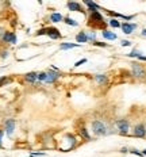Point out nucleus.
<instances>
[{"mask_svg": "<svg viewBox=\"0 0 146 157\" xmlns=\"http://www.w3.org/2000/svg\"><path fill=\"white\" fill-rule=\"evenodd\" d=\"M30 157H37V156H34V154H32V153H31V154H30Z\"/></svg>", "mask_w": 146, "mask_h": 157, "instance_id": "obj_36", "label": "nucleus"}, {"mask_svg": "<svg viewBox=\"0 0 146 157\" xmlns=\"http://www.w3.org/2000/svg\"><path fill=\"white\" fill-rule=\"evenodd\" d=\"M64 23L68 24V26H72V27L78 26V22L75 20V19H72V18H69V16H64Z\"/></svg>", "mask_w": 146, "mask_h": 157, "instance_id": "obj_19", "label": "nucleus"}, {"mask_svg": "<svg viewBox=\"0 0 146 157\" xmlns=\"http://www.w3.org/2000/svg\"><path fill=\"white\" fill-rule=\"evenodd\" d=\"M91 129H92V133L97 137H102V135H105L108 133V129L105 126L104 122L99 121V119H95L93 122L91 123Z\"/></svg>", "mask_w": 146, "mask_h": 157, "instance_id": "obj_1", "label": "nucleus"}, {"mask_svg": "<svg viewBox=\"0 0 146 157\" xmlns=\"http://www.w3.org/2000/svg\"><path fill=\"white\" fill-rule=\"evenodd\" d=\"M4 130H5L8 137L12 135L14 130H15V121H14V119H7V121H5V129Z\"/></svg>", "mask_w": 146, "mask_h": 157, "instance_id": "obj_11", "label": "nucleus"}, {"mask_svg": "<svg viewBox=\"0 0 146 157\" xmlns=\"http://www.w3.org/2000/svg\"><path fill=\"white\" fill-rule=\"evenodd\" d=\"M130 153H131V154H134V156H138V157H143L142 152L137 150V149H130Z\"/></svg>", "mask_w": 146, "mask_h": 157, "instance_id": "obj_26", "label": "nucleus"}, {"mask_svg": "<svg viewBox=\"0 0 146 157\" xmlns=\"http://www.w3.org/2000/svg\"><path fill=\"white\" fill-rule=\"evenodd\" d=\"M93 46H99V48H107V43H104V42H99V41H95L93 43H92Z\"/></svg>", "mask_w": 146, "mask_h": 157, "instance_id": "obj_27", "label": "nucleus"}, {"mask_svg": "<svg viewBox=\"0 0 146 157\" xmlns=\"http://www.w3.org/2000/svg\"><path fill=\"white\" fill-rule=\"evenodd\" d=\"M76 41L78 42V45H80V43H87V42H89L85 31H80V32H78V34L76 35Z\"/></svg>", "mask_w": 146, "mask_h": 157, "instance_id": "obj_14", "label": "nucleus"}, {"mask_svg": "<svg viewBox=\"0 0 146 157\" xmlns=\"http://www.w3.org/2000/svg\"><path fill=\"white\" fill-rule=\"evenodd\" d=\"M7 56H8V51H3V53H2V57H3V58H5Z\"/></svg>", "mask_w": 146, "mask_h": 157, "instance_id": "obj_33", "label": "nucleus"}, {"mask_svg": "<svg viewBox=\"0 0 146 157\" xmlns=\"http://www.w3.org/2000/svg\"><path fill=\"white\" fill-rule=\"evenodd\" d=\"M47 37L51 39H59L61 38V32L56 27H47Z\"/></svg>", "mask_w": 146, "mask_h": 157, "instance_id": "obj_10", "label": "nucleus"}, {"mask_svg": "<svg viewBox=\"0 0 146 157\" xmlns=\"http://www.w3.org/2000/svg\"><path fill=\"white\" fill-rule=\"evenodd\" d=\"M92 22H97L100 24V27H104V19H103V15L99 12V11H91L89 12V23Z\"/></svg>", "mask_w": 146, "mask_h": 157, "instance_id": "obj_4", "label": "nucleus"}, {"mask_svg": "<svg viewBox=\"0 0 146 157\" xmlns=\"http://www.w3.org/2000/svg\"><path fill=\"white\" fill-rule=\"evenodd\" d=\"M120 45L123 46V48H126V46H131V41H127V39H123V41H120Z\"/></svg>", "mask_w": 146, "mask_h": 157, "instance_id": "obj_30", "label": "nucleus"}, {"mask_svg": "<svg viewBox=\"0 0 146 157\" xmlns=\"http://www.w3.org/2000/svg\"><path fill=\"white\" fill-rule=\"evenodd\" d=\"M37 76H38L37 72H29V73L24 75V80H26L27 83H30V84H34L35 81H37Z\"/></svg>", "mask_w": 146, "mask_h": 157, "instance_id": "obj_13", "label": "nucleus"}, {"mask_svg": "<svg viewBox=\"0 0 146 157\" xmlns=\"http://www.w3.org/2000/svg\"><path fill=\"white\" fill-rule=\"evenodd\" d=\"M84 4L88 7V11L91 12V11H97V10H100V5L99 4H96V3H93V2H89V0H84Z\"/></svg>", "mask_w": 146, "mask_h": 157, "instance_id": "obj_17", "label": "nucleus"}, {"mask_svg": "<svg viewBox=\"0 0 146 157\" xmlns=\"http://www.w3.org/2000/svg\"><path fill=\"white\" fill-rule=\"evenodd\" d=\"M87 37H88L89 42L93 43L95 41H96V32H95V31H88V32H87Z\"/></svg>", "mask_w": 146, "mask_h": 157, "instance_id": "obj_23", "label": "nucleus"}, {"mask_svg": "<svg viewBox=\"0 0 146 157\" xmlns=\"http://www.w3.org/2000/svg\"><path fill=\"white\" fill-rule=\"evenodd\" d=\"M120 29H122V31H123L124 34L129 35V34H132V31L137 29V24H135V23H130V22H123L122 26H120Z\"/></svg>", "mask_w": 146, "mask_h": 157, "instance_id": "obj_7", "label": "nucleus"}, {"mask_svg": "<svg viewBox=\"0 0 146 157\" xmlns=\"http://www.w3.org/2000/svg\"><path fill=\"white\" fill-rule=\"evenodd\" d=\"M46 77H47V72H39L37 76V81H46Z\"/></svg>", "mask_w": 146, "mask_h": 157, "instance_id": "obj_22", "label": "nucleus"}, {"mask_svg": "<svg viewBox=\"0 0 146 157\" xmlns=\"http://www.w3.org/2000/svg\"><path fill=\"white\" fill-rule=\"evenodd\" d=\"M59 78V72H56V70H49L47 72V77H46V81L45 83H49V84H51V83H56L57 80Z\"/></svg>", "mask_w": 146, "mask_h": 157, "instance_id": "obj_8", "label": "nucleus"}, {"mask_svg": "<svg viewBox=\"0 0 146 157\" xmlns=\"http://www.w3.org/2000/svg\"><path fill=\"white\" fill-rule=\"evenodd\" d=\"M141 34H142L143 37H146V29H143V30H142V32H141Z\"/></svg>", "mask_w": 146, "mask_h": 157, "instance_id": "obj_34", "label": "nucleus"}, {"mask_svg": "<svg viewBox=\"0 0 146 157\" xmlns=\"http://www.w3.org/2000/svg\"><path fill=\"white\" fill-rule=\"evenodd\" d=\"M87 61H88V60H87V58H81V60H78L77 62H75V66H76V68H77V66H81V65H83V64H85Z\"/></svg>", "mask_w": 146, "mask_h": 157, "instance_id": "obj_28", "label": "nucleus"}, {"mask_svg": "<svg viewBox=\"0 0 146 157\" xmlns=\"http://www.w3.org/2000/svg\"><path fill=\"white\" fill-rule=\"evenodd\" d=\"M73 48H80V45L78 43H72V42H62L59 45L61 50H69V49H73Z\"/></svg>", "mask_w": 146, "mask_h": 157, "instance_id": "obj_16", "label": "nucleus"}, {"mask_svg": "<svg viewBox=\"0 0 146 157\" xmlns=\"http://www.w3.org/2000/svg\"><path fill=\"white\" fill-rule=\"evenodd\" d=\"M37 37H39V35H47V29H41V30H38V32L37 34Z\"/></svg>", "mask_w": 146, "mask_h": 157, "instance_id": "obj_29", "label": "nucleus"}, {"mask_svg": "<svg viewBox=\"0 0 146 157\" xmlns=\"http://www.w3.org/2000/svg\"><path fill=\"white\" fill-rule=\"evenodd\" d=\"M116 127L122 135H126L130 130V122L127 119H119V121H116Z\"/></svg>", "mask_w": 146, "mask_h": 157, "instance_id": "obj_3", "label": "nucleus"}, {"mask_svg": "<svg viewBox=\"0 0 146 157\" xmlns=\"http://www.w3.org/2000/svg\"><path fill=\"white\" fill-rule=\"evenodd\" d=\"M66 7H68V10H69V11L80 12V14H84V15L87 14V11L83 8V5H81L80 3H77V2H68L66 3Z\"/></svg>", "mask_w": 146, "mask_h": 157, "instance_id": "obj_5", "label": "nucleus"}, {"mask_svg": "<svg viewBox=\"0 0 146 157\" xmlns=\"http://www.w3.org/2000/svg\"><path fill=\"white\" fill-rule=\"evenodd\" d=\"M131 75L135 78H145L146 77V70L142 65L137 64V62H132L131 64Z\"/></svg>", "mask_w": 146, "mask_h": 157, "instance_id": "obj_2", "label": "nucleus"}, {"mask_svg": "<svg viewBox=\"0 0 146 157\" xmlns=\"http://www.w3.org/2000/svg\"><path fill=\"white\" fill-rule=\"evenodd\" d=\"M138 60H139V61H146V56H139Z\"/></svg>", "mask_w": 146, "mask_h": 157, "instance_id": "obj_32", "label": "nucleus"}, {"mask_svg": "<svg viewBox=\"0 0 146 157\" xmlns=\"http://www.w3.org/2000/svg\"><path fill=\"white\" fill-rule=\"evenodd\" d=\"M95 81L99 85H104V84L108 83V77H107V75H95Z\"/></svg>", "mask_w": 146, "mask_h": 157, "instance_id": "obj_15", "label": "nucleus"}, {"mask_svg": "<svg viewBox=\"0 0 146 157\" xmlns=\"http://www.w3.org/2000/svg\"><path fill=\"white\" fill-rule=\"evenodd\" d=\"M11 78H8L7 76H3V77H0V87H4L7 83H10Z\"/></svg>", "mask_w": 146, "mask_h": 157, "instance_id": "obj_24", "label": "nucleus"}, {"mask_svg": "<svg viewBox=\"0 0 146 157\" xmlns=\"http://www.w3.org/2000/svg\"><path fill=\"white\" fill-rule=\"evenodd\" d=\"M108 24H110L111 27H114V29H120V26H122V23L118 20V19H115V18H112V19H110V22H108Z\"/></svg>", "mask_w": 146, "mask_h": 157, "instance_id": "obj_20", "label": "nucleus"}, {"mask_svg": "<svg viewBox=\"0 0 146 157\" xmlns=\"http://www.w3.org/2000/svg\"><path fill=\"white\" fill-rule=\"evenodd\" d=\"M50 20L53 22V23H59V22H64V16L59 12H53L50 15Z\"/></svg>", "mask_w": 146, "mask_h": 157, "instance_id": "obj_18", "label": "nucleus"}, {"mask_svg": "<svg viewBox=\"0 0 146 157\" xmlns=\"http://www.w3.org/2000/svg\"><path fill=\"white\" fill-rule=\"evenodd\" d=\"M3 135H4V131H3V130H0V148H2L3 146Z\"/></svg>", "mask_w": 146, "mask_h": 157, "instance_id": "obj_31", "label": "nucleus"}, {"mask_svg": "<svg viewBox=\"0 0 146 157\" xmlns=\"http://www.w3.org/2000/svg\"><path fill=\"white\" fill-rule=\"evenodd\" d=\"M2 39L4 41L5 43H12V45H15L16 43V35L14 34V32H11V31H5Z\"/></svg>", "mask_w": 146, "mask_h": 157, "instance_id": "obj_9", "label": "nucleus"}, {"mask_svg": "<svg viewBox=\"0 0 146 157\" xmlns=\"http://www.w3.org/2000/svg\"><path fill=\"white\" fill-rule=\"evenodd\" d=\"M139 56H142V53H141L139 50H132L131 53H129V54H127V57H137V58H138V57H139Z\"/></svg>", "mask_w": 146, "mask_h": 157, "instance_id": "obj_25", "label": "nucleus"}, {"mask_svg": "<svg viewBox=\"0 0 146 157\" xmlns=\"http://www.w3.org/2000/svg\"><path fill=\"white\" fill-rule=\"evenodd\" d=\"M142 154L146 157V149H143V150H142Z\"/></svg>", "mask_w": 146, "mask_h": 157, "instance_id": "obj_35", "label": "nucleus"}, {"mask_svg": "<svg viewBox=\"0 0 146 157\" xmlns=\"http://www.w3.org/2000/svg\"><path fill=\"white\" fill-rule=\"evenodd\" d=\"M102 35L104 39H108V41H115L116 38H118V35H116L115 32L110 31V30H105V29L102 31Z\"/></svg>", "mask_w": 146, "mask_h": 157, "instance_id": "obj_12", "label": "nucleus"}, {"mask_svg": "<svg viewBox=\"0 0 146 157\" xmlns=\"http://www.w3.org/2000/svg\"><path fill=\"white\" fill-rule=\"evenodd\" d=\"M132 135L137 137V138H145L146 137V127H145V125L138 123L137 126L134 127V130H132Z\"/></svg>", "mask_w": 146, "mask_h": 157, "instance_id": "obj_6", "label": "nucleus"}, {"mask_svg": "<svg viewBox=\"0 0 146 157\" xmlns=\"http://www.w3.org/2000/svg\"><path fill=\"white\" fill-rule=\"evenodd\" d=\"M80 134H81V137H83L84 140H87V141L91 140V135H89L88 130H87L85 127H81V129H80Z\"/></svg>", "mask_w": 146, "mask_h": 157, "instance_id": "obj_21", "label": "nucleus"}]
</instances>
